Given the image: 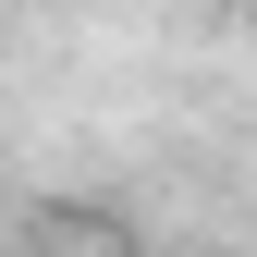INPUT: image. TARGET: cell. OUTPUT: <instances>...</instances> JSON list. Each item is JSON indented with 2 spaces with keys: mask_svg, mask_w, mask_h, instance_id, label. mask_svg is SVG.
I'll list each match as a JSON object with an SVG mask.
<instances>
[]
</instances>
